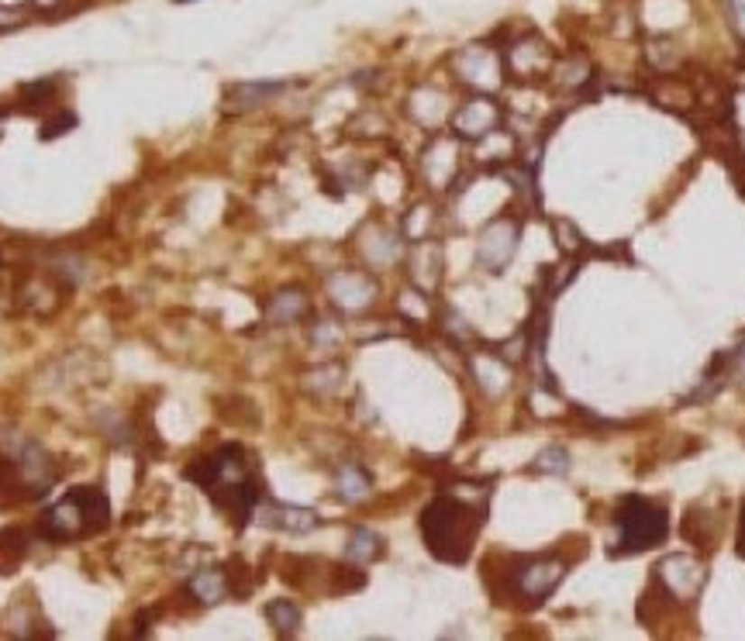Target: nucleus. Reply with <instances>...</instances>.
Here are the masks:
<instances>
[{
    "mask_svg": "<svg viewBox=\"0 0 745 641\" xmlns=\"http://www.w3.org/2000/svg\"><path fill=\"white\" fill-rule=\"evenodd\" d=\"M49 490L28 472L18 455H0V507H18L28 500H39Z\"/></svg>",
    "mask_w": 745,
    "mask_h": 641,
    "instance_id": "obj_5",
    "label": "nucleus"
},
{
    "mask_svg": "<svg viewBox=\"0 0 745 641\" xmlns=\"http://www.w3.org/2000/svg\"><path fill=\"white\" fill-rule=\"evenodd\" d=\"M491 124H493V107L487 100H473V104L463 107V114H459V132H463V135H480V132H487Z\"/></svg>",
    "mask_w": 745,
    "mask_h": 641,
    "instance_id": "obj_10",
    "label": "nucleus"
},
{
    "mask_svg": "<svg viewBox=\"0 0 745 641\" xmlns=\"http://www.w3.org/2000/svg\"><path fill=\"white\" fill-rule=\"evenodd\" d=\"M187 480H194L238 525H245L259 504V480L242 445H221L215 455L197 459L194 466H187Z\"/></svg>",
    "mask_w": 745,
    "mask_h": 641,
    "instance_id": "obj_1",
    "label": "nucleus"
},
{
    "mask_svg": "<svg viewBox=\"0 0 745 641\" xmlns=\"http://www.w3.org/2000/svg\"><path fill=\"white\" fill-rule=\"evenodd\" d=\"M614 527H618V545L614 555L625 552H642L667 538V510L652 504L648 497H625L614 510Z\"/></svg>",
    "mask_w": 745,
    "mask_h": 641,
    "instance_id": "obj_4",
    "label": "nucleus"
},
{
    "mask_svg": "<svg viewBox=\"0 0 745 641\" xmlns=\"http://www.w3.org/2000/svg\"><path fill=\"white\" fill-rule=\"evenodd\" d=\"M262 521L273 527H287V531H311V527H317V514H314V510H304V507L276 504Z\"/></svg>",
    "mask_w": 745,
    "mask_h": 641,
    "instance_id": "obj_9",
    "label": "nucleus"
},
{
    "mask_svg": "<svg viewBox=\"0 0 745 641\" xmlns=\"http://www.w3.org/2000/svg\"><path fill=\"white\" fill-rule=\"evenodd\" d=\"M107 493L100 486H73L60 504H52L41 514V535L52 542H73V538H87L97 535L107 525Z\"/></svg>",
    "mask_w": 745,
    "mask_h": 641,
    "instance_id": "obj_3",
    "label": "nucleus"
},
{
    "mask_svg": "<svg viewBox=\"0 0 745 641\" xmlns=\"http://www.w3.org/2000/svg\"><path fill=\"white\" fill-rule=\"evenodd\" d=\"M28 552V531L24 527H0V572H14Z\"/></svg>",
    "mask_w": 745,
    "mask_h": 641,
    "instance_id": "obj_7",
    "label": "nucleus"
},
{
    "mask_svg": "<svg viewBox=\"0 0 745 641\" xmlns=\"http://www.w3.org/2000/svg\"><path fill=\"white\" fill-rule=\"evenodd\" d=\"M300 311H304V297L294 290H287L276 297V304L270 307V317H273V321H294Z\"/></svg>",
    "mask_w": 745,
    "mask_h": 641,
    "instance_id": "obj_14",
    "label": "nucleus"
},
{
    "mask_svg": "<svg viewBox=\"0 0 745 641\" xmlns=\"http://www.w3.org/2000/svg\"><path fill=\"white\" fill-rule=\"evenodd\" d=\"M69 128H77V114H73V111H56L52 117H45V124H41L39 138H41V142H49V138L66 135Z\"/></svg>",
    "mask_w": 745,
    "mask_h": 641,
    "instance_id": "obj_15",
    "label": "nucleus"
},
{
    "mask_svg": "<svg viewBox=\"0 0 745 641\" xmlns=\"http://www.w3.org/2000/svg\"><path fill=\"white\" fill-rule=\"evenodd\" d=\"M480 521H483V514L473 510L470 504H463L455 497H438L421 514V535H425V545L435 559L466 563Z\"/></svg>",
    "mask_w": 745,
    "mask_h": 641,
    "instance_id": "obj_2",
    "label": "nucleus"
},
{
    "mask_svg": "<svg viewBox=\"0 0 745 641\" xmlns=\"http://www.w3.org/2000/svg\"><path fill=\"white\" fill-rule=\"evenodd\" d=\"M266 618L273 621V627L280 635H294L297 624H300V610L290 600H273L266 607Z\"/></svg>",
    "mask_w": 745,
    "mask_h": 641,
    "instance_id": "obj_12",
    "label": "nucleus"
},
{
    "mask_svg": "<svg viewBox=\"0 0 745 641\" xmlns=\"http://www.w3.org/2000/svg\"><path fill=\"white\" fill-rule=\"evenodd\" d=\"M190 593H194L200 603H217L225 593H228V576L221 569H200L190 576Z\"/></svg>",
    "mask_w": 745,
    "mask_h": 641,
    "instance_id": "obj_6",
    "label": "nucleus"
},
{
    "mask_svg": "<svg viewBox=\"0 0 745 641\" xmlns=\"http://www.w3.org/2000/svg\"><path fill=\"white\" fill-rule=\"evenodd\" d=\"M177 4H194V0H177Z\"/></svg>",
    "mask_w": 745,
    "mask_h": 641,
    "instance_id": "obj_17",
    "label": "nucleus"
},
{
    "mask_svg": "<svg viewBox=\"0 0 745 641\" xmlns=\"http://www.w3.org/2000/svg\"><path fill=\"white\" fill-rule=\"evenodd\" d=\"M376 555H383V538L366 531V527H355L353 538H349V559L353 563H372Z\"/></svg>",
    "mask_w": 745,
    "mask_h": 641,
    "instance_id": "obj_11",
    "label": "nucleus"
},
{
    "mask_svg": "<svg viewBox=\"0 0 745 641\" xmlns=\"http://www.w3.org/2000/svg\"><path fill=\"white\" fill-rule=\"evenodd\" d=\"M338 493H342L345 500H359V497H366V493H370V476H366L359 466L342 469V476H338Z\"/></svg>",
    "mask_w": 745,
    "mask_h": 641,
    "instance_id": "obj_13",
    "label": "nucleus"
},
{
    "mask_svg": "<svg viewBox=\"0 0 745 641\" xmlns=\"http://www.w3.org/2000/svg\"><path fill=\"white\" fill-rule=\"evenodd\" d=\"M60 90V79H39V83H28L21 87V104L18 111L21 114H39L45 107H52V97Z\"/></svg>",
    "mask_w": 745,
    "mask_h": 641,
    "instance_id": "obj_8",
    "label": "nucleus"
},
{
    "mask_svg": "<svg viewBox=\"0 0 745 641\" xmlns=\"http://www.w3.org/2000/svg\"><path fill=\"white\" fill-rule=\"evenodd\" d=\"M739 555L745 559V514H742V527H739Z\"/></svg>",
    "mask_w": 745,
    "mask_h": 641,
    "instance_id": "obj_16",
    "label": "nucleus"
}]
</instances>
